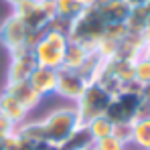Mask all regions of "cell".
Listing matches in <instances>:
<instances>
[{"mask_svg":"<svg viewBox=\"0 0 150 150\" xmlns=\"http://www.w3.org/2000/svg\"><path fill=\"white\" fill-rule=\"evenodd\" d=\"M91 150H98V148H96V146H93V148H91Z\"/></svg>","mask_w":150,"mask_h":150,"instance_id":"32","label":"cell"},{"mask_svg":"<svg viewBox=\"0 0 150 150\" xmlns=\"http://www.w3.org/2000/svg\"><path fill=\"white\" fill-rule=\"evenodd\" d=\"M6 2H8V4H10V6H12V8H14V6H16V4H21V2H23V0H6Z\"/></svg>","mask_w":150,"mask_h":150,"instance_id":"29","label":"cell"},{"mask_svg":"<svg viewBox=\"0 0 150 150\" xmlns=\"http://www.w3.org/2000/svg\"><path fill=\"white\" fill-rule=\"evenodd\" d=\"M41 124L45 130L47 142L59 148L81 126V120H79V114L75 108H59V110L51 112L45 120H41Z\"/></svg>","mask_w":150,"mask_h":150,"instance_id":"3","label":"cell"},{"mask_svg":"<svg viewBox=\"0 0 150 150\" xmlns=\"http://www.w3.org/2000/svg\"><path fill=\"white\" fill-rule=\"evenodd\" d=\"M140 100H142V89H138V87L122 89V91L114 93L103 116L112 124H132L136 120Z\"/></svg>","mask_w":150,"mask_h":150,"instance_id":"6","label":"cell"},{"mask_svg":"<svg viewBox=\"0 0 150 150\" xmlns=\"http://www.w3.org/2000/svg\"><path fill=\"white\" fill-rule=\"evenodd\" d=\"M37 35L12 12L2 25H0V41L8 49V53H14L25 47H33Z\"/></svg>","mask_w":150,"mask_h":150,"instance_id":"7","label":"cell"},{"mask_svg":"<svg viewBox=\"0 0 150 150\" xmlns=\"http://www.w3.org/2000/svg\"><path fill=\"white\" fill-rule=\"evenodd\" d=\"M142 96H144V98H148V100H150V83L146 85V87H142Z\"/></svg>","mask_w":150,"mask_h":150,"instance_id":"28","label":"cell"},{"mask_svg":"<svg viewBox=\"0 0 150 150\" xmlns=\"http://www.w3.org/2000/svg\"><path fill=\"white\" fill-rule=\"evenodd\" d=\"M89 81L91 79L87 75H83L81 71H73V69L61 67V69H57V89H55V93L65 98V100L77 101Z\"/></svg>","mask_w":150,"mask_h":150,"instance_id":"8","label":"cell"},{"mask_svg":"<svg viewBox=\"0 0 150 150\" xmlns=\"http://www.w3.org/2000/svg\"><path fill=\"white\" fill-rule=\"evenodd\" d=\"M93 146H96L98 150H126V146H128V144H124L122 140H118V138L112 134V136H105V138L98 140Z\"/></svg>","mask_w":150,"mask_h":150,"instance_id":"21","label":"cell"},{"mask_svg":"<svg viewBox=\"0 0 150 150\" xmlns=\"http://www.w3.org/2000/svg\"><path fill=\"white\" fill-rule=\"evenodd\" d=\"M4 91L6 93H10L14 100L18 101V103H23L26 110L30 112V110H35L37 105H39V101L43 100L33 87H30V83L28 81H18V83H6V87H4Z\"/></svg>","mask_w":150,"mask_h":150,"instance_id":"12","label":"cell"},{"mask_svg":"<svg viewBox=\"0 0 150 150\" xmlns=\"http://www.w3.org/2000/svg\"><path fill=\"white\" fill-rule=\"evenodd\" d=\"M14 14L25 23L37 37L55 23L53 0H23L14 6Z\"/></svg>","mask_w":150,"mask_h":150,"instance_id":"5","label":"cell"},{"mask_svg":"<svg viewBox=\"0 0 150 150\" xmlns=\"http://www.w3.org/2000/svg\"><path fill=\"white\" fill-rule=\"evenodd\" d=\"M96 8H100V12L103 14L108 25H122L128 21V16L132 12V8L124 0H105L103 4L96 6Z\"/></svg>","mask_w":150,"mask_h":150,"instance_id":"13","label":"cell"},{"mask_svg":"<svg viewBox=\"0 0 150 150\" xmlns=\"http://www.w3.org/2000/svg\"><path fill=\"white\" fill-rule=\"evenodd\" d=\"M108 23L103 18V14L100 12V8L96 6H87L85 12L81 16H77L73 23L67 28V37L71 43H79L83 47L91 51H98V43L101 41L105 28H108Z\"/></svg>","mask_w":150,"mask_h":150,"instance_id":"2","label":"cell"},{"mask_svg":"<svg viewBox=\"0 0 150 150\" xmlns=\"http://www.w3.org/2000/svg\"><path fill=\"white\" fill-rule=\"evenodd\" d=\"M0 112L6 114L16 126L25 124L26 116H28V110H26L23 103H18L10 93H6V91H2V96H0Z\"/></svg>","mask_w":150,"mask_h":150,"instance_id":"14","label":"cell"},{"mask_svg":"<svg viewBox=\"0 0 150 150\" xmlns=\"http://www.w3.org/2000/svg\"><path fill=\"white\" fill-rule=\"evenodd\" d=\"M16 128H18V126L14 124L6 114H2V112H0V140H4V138L12 136V134L16 132Z\"/></svg>","mask_w":150,"mask_h":150,"instance_id":"22","label":"cell"},{"mask_svg":"<svg viewBox=\"0 0 150 150\" xmlns=\"http://www.w3.org/2000/svg\"><path fill=\"white\" fill-rule=\"evenodd\" d=\"M124 2L130 8H140V6H146L148 4V0H124Z\"/></svg>","mask_w":150,"mask_h":150,"instance_id":"25","label":"cell"},{"mask_svg":"<svg viewBox=\"0 0 150 150\" xmlns=\"http://www.w3.org/2000/svg\"><path fill=\"white\" fill-rule=\"evenodd\" d=\"M67 45H69L67 33L61 30V28L49 26L33 43V53H35L37 65L49 67V69H55V71L61 69L63 67V59H65Z\"/></svg>","mask_w":150,"mask_h":150,"instance_id":"1","label":"cell"},{"mask_svg":"<svg viewBox=\"0 0 150 150\" xmlns=\"http://www.w3.org/2000/svg\"><path fill=\"white\" fill-rule=\"evenodd\" d=\"M112 98H114V93L105 85H101L100 81L91 79L85 85V89L79 96V100L75 101V110L79 114L81 124H87L89 120H93L98 116H103L108 105H110V101H112Z\"/></svg>","mask_w":150,"mask_h":150,"instance_id":"4","label":"cell"},{"mask_svg":"<svg viewBox=\"0 0 150 150\" xmlns=\"http://www.w3.org/2000/svg\"><path fill=\"white\" fill-rule=\"evenodd\" d=\"M132 75H134V85L138 89L146 87L150 83V59L140 55L132 61Z\"/></svg>","mask_w":150,"mask_h":150,"instance_id":"18","label":"cell"},{"mask_svg":"<svg viewBox=\"0 0 150 150\" xmlns=\"http://www.w3.org/2000/svg\"><path fill=\"white\" fill-rule=\"evenodd\" d=\"M85 126H87V130H89V134H91L93 142H98V140H101V138H105V136H112V134H114V124H112L105 116H98V118L89 120Z\"/></svg>","mask_w":150,"mask_h":150,"instance_id":"19","label":"cell"},{"mask_svg":"<svg viewBox=\"0 0 150 150\" xmlns=\"http://www.w3.org/2000/svg\"><path fill=\"white\" fill-rule=\"evenodd\" d=\"M114 136L124 144L132 142V124H114Z\"/></svg>","mask_w":150,"mask_h":150,"instance_id":"23","label":"cell"},{"mask_svg":"<svg viewBox=\"0 0 150 150\" xmlns=\"http://www.w3.org/2000/svg\"><path fill=\"white\" fill-rule=\"evenodd\" d=\"M4 150H35V146L28 144L18 132H14L12 136L4 138Z\"/></svg>","mask_w":150,"mask_h":150,"instance_id":"20","label":"cell"},{"mask_svg":"<svg viewBox=\"0 0 150 150\" xmlns=\"http://www.w3.org/2000/svg\"><path fill=\"white\" fill-rule=\"evenodd\" d=\"M140 118H150V100L144 98V96H142V100H140L138 114H136V120H140Z\"/></svg>","mask_w":150,"mask_h":150,"instance_id":"24","label":"cell"},{"mask_svg":"<svg viewBox=\"0 0 150 150\" xmlns=\"http://www.w3.org/2000/svg\"><path fill=\"white\" fill-rule=\"evenodd\" d=\"M87 2V6H100V4H103L105 0H85Z\"/></svg>","mask_w":150,"mask_h":150,"instance_id":"26","label":"cell"},{"mask_svg":"<svg viewBox=\"0 0 150 150\" xmlns=\"http://www.w3.org/2000/svg\"><path fill=\"white\" fill-rule=\"evenodd\" d=\"M0 150H4V140H0Z\"/></svg>","mask_w":150,"mask_h":150,"instance_id":"30","label":"cell"},{"mask_svg":"<svg viewBox=\"0 0 150 150\" xmlns=\"http://www.w3.org/2000/svg\"><path fill=\"white\" fill-rule=\"evenodd\" d=\"M16 132L25 138L28 144H33L35 148L39 144H45L47 138H45V130H43V124L41 122H25L16 128Z\"/></svg>","mask_w":150,"mask_h":150,"instance_id":"17","label":"cell"},{"mask_svg":"<svg viewBox=\"0 0 150 150\" xmlns=\"http://www.w3.org/2000/svg\"><path fill=\"white\" fill-rule=\"evenodd\" d=\"M146 6H148V8H150V0H148V4H146Z\"/></svg>","mask_w":150,"mask_h":150,"instance_id":"31","label":"cell"},{"mask_svg":"<svg viewBox=\"0 0 150 150\" xmlns=\"http://www.w3.org/2000/svg\"><path fill=\"white\" fill-rule=\"evenodd\" d=\"M140 150H150V118H140L132 122V142Z\"/></svg>","mask_w":150,"mask_h":150,"instance_id":"16","label":"cell"},{"mask_svg":"<svg viewBox=\"0 0 150 150\" xmlns=\"http://www.w3.org/2000/svg\"><path fill=\"white\" fill-rule=\"evenodd\" d=\"M53 8H55V28H61L67 33L69 25L73 23L77 16H81L87 8L85 0H53Z\"/></svg>","mask_w":150,"mask_h":150,"instance_id":"10","label":"cell"},{"mask_svg":"<svg viewBox=\"0 0 150 150\" xmlns=\"http://www.w3.org/2000/svg\"><path fill=\"white\" fill-rule=\"evenodd\" d=\"M142 55H144V57H148V59H150V39L146 41V45H144V53H142Z\"/></svg>","mask_w":150,"mask_h":150,"instance_id":"27","label":"cell"},{"mask_svg":"<svg viewBox=\"0 0 150 150\" xmlns=\"http://www.w3.org/2000/svg\"><path fill=\"white\" fill-rule=\"evenodd\" d=\"M93 144H96V142H93V138H91L87 126L81 124L57 150H91Z\"/></svg>","mask_w":150,"mask_h":150,"instance_id":"15","label":"cell"},{"mask_svg":"<svg viewBox=\"0 0 150 150\" xmlns=\"http://www.w3.org/2000/svg\"><path fill=\"white\" fill-rule=\"evenodd\" d=\"M28 83L41 98H45L49 93H55V89H57V71L49 69V67L37 65V69L28 77Z\"/></svg>","mask_w":150,"mask_h":150,"instance_id":"11","label":"cell"},{"mask_svg":"<svg viewBox=\"0 0 150 150\" xmlns=\"http://www.w3.org/2000/svg\"><path fill=\"white\" fill-rule=\"evenodd\" d=\"M37 69V59L33 47H25L14 53H10V65L6 73V83H18V81H28V77Z\"/></svg>","mask_w":150,"mask_h":150,"instance_id":"9","label":"cell"}]
</instances>
